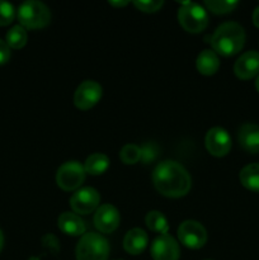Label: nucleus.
I'll return each instance as SVG.
<instances>
[{"instance_id": "21", "label": "nucleus", "mask_w": 259, "mask_h": 260, "mask_svg": "<svg viewBox=\"0 0 259 260\" xmlns=\"http://www.w3.org/2000/svg\"><path fill=\"white\" fill-rule=\"evenodd\" d=\"M145 222H146V226L150 230L154 231V233L161 234V235L168 234V230H169L167 218L159 211H150L146 215Z\"/></svg>"}, {"instance_id": "16", "label": "nucleus", "mask_w": 259, "mask_h": 260, "mask_svg": "<svg viewBox=\"0 0 259 260\" xmlns=\"http://www.w3.org/2000/svg\"><path fill=\"white\" fill-rule=\"evenodd\" d=\"M149 238L142 229H132L123 239V248L131 255H139L146 249Z\"/></svg>"}, {"instance_id": "19", "label": "nucleus", "mask_w": 259, "mask_h": 260, "mask_svg": "<svg viewBox=\"0 0 259 260\" xmlns=\"http://www.w3.org/2000/svg\"><path fill=\"white\" fill-rule=\"evenodd\" d=\"M108 168H109L108 156L104 154H101V152L91 154L90 156L85 160V164H84L85 173L90 175L103 174V173L107 172Z\"/></svg>"}, {"instance_id": "29", "label": "nucleus", "mask_w": 259, "mask_h": 260, "mask_svg": "<svg viewBox=\"0 0 259 260\" xmlns=\"http://www.w3.org/2000/svg\"><path fill=\"white\" fill-rule=\"evenodd\" d=\"M3 246H4V235H3L2 230H0V251L3 250Z\"/></svg>"}, {"instance_id": "6", "label": "nucleus", "mask_w": 259, "mask_h": 260, "mask_svg": "<svg viewBox=\"0 0 259 260\" xmlns=\"http://www.w3.org/2000/svg\"><path fill=\"white\" fill-rule=\"evenodd\" d=\"M85 169L79 161H66L56 173V183L65 192L79 189L85 180Z\"/></svg>"}, {"instance_id": "2", "label": "nucleus", "mask_w": 259, "mask_h": 260, "mask_svg": "<svg viewBox=\"0 0 259 260\" xmlns=\"http://www.w3.org/2000/svg\"><path fill=\"white\" fill-rule=\"evenodd\" d=\"M245 38V30L239 23L226 22L215 30L211 38V46L218 55L234 56L243 50Z\"/></svg>"}, {"instance_id": "4", "label": "nucleus", "mask_w": 259, "mask_h": 260, "mask_svg": "<svg viewBox=\"0 0 259 260\" xmlns=\"http://www.w3.org/2000/svg\"><path fill=\"white\" fill-rule=\"evenodd\" d=\"M18 20L25 29H40L50 23L51 12L43 3L28 0L18 8Z\"/></svg>"}, {"instance_id": "22", "label": "nucleus", "mask_w": 259, "mask_h": 260, "mask_svg": "<svg viewBox=\"0 0 259 260\" xmlns=\"http://www.w3.org/2000/svg\"><path fill=\"white\" fill-rule=\"evenodd\" d=\"M142 157V150L140 149L137 145L128 144L126 146L122 147L121 152H119V159L122 160V162L126 165H134L136 162L140 161V159Z\"/></svg>"}, {"instance_id": "24", "label": "nucleus", "mask_w": 259, "mask_h": 260, "mask_svg": "<svg viewBox=\"0 0 259 260\" xmlns=\"http://www.w3.org/2000/svg\"><path fill=\"white\" fill-rule=\"evenodd\" d=\"M15 18V9L10 3L0 0V27L10 24Z\"/></svg>"}, {"instance_id": "12", "label": "nucleus", "mask_w": 259, "mask_h": 260, "mask_svg": "<svg viewBox=\"0 0 259 260\" xmlns=\"http://www.w3.org/2000/svg\"><path fill=\"white\" fill-rule=\"evenodd\" d=\"M151 256L154 260H178L180 249L177 240L168 234L157 236L151 244Z\"/></svg>"}, {"instance_id": "5", "label": "nucleus", "mask_w": 259, "mask_h": 260, "mask_svg": "<svg viewBox=\"0 0 259 260\" xmlns=\"http://www.w3.org/2000/svg\"><path fill=\"white\" fill-rule=\"evenodd\" d=\"M178 10V20L184 30L189 33H201L207 28L208 14L207 10L196 3H182Z\"/></svg>"}, {"instance_id": "10", "label": "nucleus", "mask_w": 259, "mask_h": 260, "mask_svg": "<svg viewBox=\"0 0 259 260\" xmlns=\"http://www.w3.org/2000/svg\"><path fill=\"white\" fill-rule=\"evenodd\" d=\"M205 144L207 151L216 157H222L228 155L233 146L230 135L222 127H213L208 129Z\"/></svg>"}, {"instance_id": "7", "label": "nucleus", "mask_w": 259, "mask_h": 260, "mask_svg": "<svg viewBox=\"0 0 259 260\" xmlns=\"http://www.w3.org/2000/svg\"><path fill=\"white\" fill-rule=\"evenodd\" d=\"M178 239L188 249H201L207 243V231L202 223L195 220H187L178 228Z\"/></svg>"}, {"instance_id": "26", "label": "nucleus", "mask_w": 259, "mask_h": 260, "mask_svg": "<svg viewBox=\"0 0 259 260\" xmlns=\"http://www.w3.org/2000/svg\"><path fill=\"white\" fill-rule=\"evenodd\" d=\"M10 58V47L7 45V42L0 40V65H4L9 61Z\"/></svg>"}, {"instance_id": "14", "label": "nucleus", "mask_w": 259, "mask_h": 260, "mask_svg": "<svg viewBox=\"0 0 259 260\" xmlns=\"http://www.w3.org/2000/svg\"><path fill=\"white\" fill-rule=\"evenodd\" d=\"M239 145L241 149L250 154L259 152V126L254 123H245L240 127L238 134Z\"/></svg>"}, {"instance_id": "28", "label": "nucleus", "mask_w": 259, "mask_h": 260, "mask_svg": "<svg viewBox=\"0 0 259 260\" xmlns=\"http://www.w3.org/2000/svg\"><path fill=\"white\" fill-rule=\"evenodd\" d=\"M109 4H111L112 7L122 8V7H126V5H128L130 3L128 2H109Z\"/></svg>"}, {"instance_id": "3", "label": "nucleus", "mask_w": 259, "mask_h": 260, "mask_svg": "<svg viewBox=\"0 0 259 260\" xmlns=\"http://www.w3.org/2000/svg\"><path fill=\"white\" fill-rule=\"evenodd\" d=\"M76 260H108L109 244L96 233L84 234L75 249Z\"/></svg>"}, {"instance_id": "17", "label": "nucleus", "mask_w": 259, "mask_h": 260, "mask_svg": "<svg viewBox=\"0 0 259 260\" xmlns=\"http://www.w3.org/2000/svg\"><path fill=\"white\" fill-rule=\"evenodd\" d=\"M198 73L202 75L211 76L216 74L220 68V60H218L217 53L213 50H203L198 55L197 61H196Z\"/></svg>"}, {"instance_id": "25", "label": "nucleus", "mask_w": 259, "mask_h": 260, "mask_svg": "<svg viewBox=\"0 0 259 260\" xmlns=\"http://www.w3.org/2000/svg\"><path fill=\"white\" fill-rule=\"evenodd\" d=\"M164 2L161 0H150V2H134V5L144 13H155L160 10Z\"/></svg>"}, {"instance_id": "13", "label": "nucleus", "mask_w": 259, "mask_h": 260, "mask_svg": "<svg viewBox=\"0 0 259 260\" xmlns=\"http://www.w3.org/2000/svg\"><path fill=\"white\" fill-rule=\"evenodd\" d=\"M234 73L241 80H249L259 75V52L248 51L236 60Z\"/></svg>"}, {"instance_id": "8", "label": "nucleus", "mask_w": 259, "mask_h": 260, "mask_svg": "<svg viewBox=\"0 0 259 260\" xmlns=\"http://www.w3.org/2000/svg\"><path fill=\"white\" fill-rule=\"evenodd\" d=\"M101 203V196L98 190L91 187L78 189L70 198L71 210L76 215H89L98 210Z\"/></svg>"}, {"instance_id": "18", "label": "nucleus", "mask_w": 259, "mask_h": 260, "mask_svg": "<svg viewBox=\"0 0 259 260\" xmlns=\"http://www.w3.org/2000/svg\"><path fill=\"white\" fill-rule=\"evenodd\" d=\"M241 185L251 192L259 193V164L246 165L239 174Z\"/></svg>"}, {"instance_id": "11", "label": "nucleus", "mask_w": 259, "mask_h": 260, "mask_svg": "<svg viewBox=\"0 0 259 260\" xmlns=\"http://www.w3.org/2000/svg\"><path fill=\"white\" fill-rule=\"evenodd\" d=\"M121 222L118 210L112 205H102L94 215V226L102 234H112Z\"/></svg>"}, {"instance_id": "23", "label": "nucleus", "mask_w": 259, "mask_h": 260, "mask_svg": "<svg viewBox=\"0 0 259 260\" xmlns=\"http://www.w3.org/2000/svg\"><path fill=\"white\" fill-rule=\"evenodd\" d=\"M205 7L213 14H228L238 7V2H220V0H207Z\"/></svg>"}, {"instance_id": "9", "label": "nucleus", "mask_w": 259, "mask_h": 260, "mask_svg": "<svg viewBox=\"0 0 259 260\" xmlns=\"http://www.w3.org/2000/svg\"><path fill=\"white\" fill-rule=\"evenodd\" d=\"M102 98V86L94 80H85L78 86L74 94V103L76 108L88 111L93 108Z\"/></svg>"}, {"instance_id": "27", "label": "nucleus", "mask_w": 259, "mask_h": 260, "mask_svg": "<svg viewBox=\"0 0 259 260\" xmlns=\"http://www.w3.org/2000/svg\"><path fill=\"white\" fill-rule=\"evenodd\" d=\"M253 23L256 28H259V7H256L253 12Z\"/></svg>"}, {"instance_id": "20", "label": "nucleus", "mask_w": 259, "mask_h": 260, "mask_svg": "<svg viewBox=\"0 0 259 260\" xmlns=\"http://www.w3.org/2000/svg\"><path fill=\"white\" fill-rule=\"evenodd\" d=\"M28 40V35L25 28H23L22 25H14L13 28H10L7 33V37H5V42L9 46L10 48H14V50H20L25 46Z\"/></svg>"}, {"instance_id": "30", "label": "nucleus", "mask_w": 259, "mask_h": 260, "mask_svg": "<svg viewBox=\"0 0 259 260\" xmlns=\"http://www.w3.org/2000/svg\"><path fill=\"white\" fill-rule=\"evenodd\" d=\"M255 88H256V90L259 91V75L256 76V80H255Z\"/></svg>"}, {"instance_id": "15", "label": "nucleus", "mask_w": 259, "mask_h": 260, "mask_svg": "<svg viewBox=\"0 0 259 260\" xmlns=\"http://www.w3.org/2000/svg\"><path fill=\"white\" fill-rule=\"evenodd\" d=\"M57 226L63 234L69 236H83L85 234V222L80 216L74 212L61 213L57 220Z\"/></svg>"}, {"instance_id": "1", "label": "nucleus", "mask_w": 259, "mask_h": 260, "mask_svg": "<svg viewBox=\"0 0 259 260\" xmlns=\"http://www.w3.org/2000/svg\"><path fill=\"white\" fill-rule=\"evenodd\" d=\"M152 183L160 194L168 198L184 197L192 187V179L185 168L174 160H165L152 172Z\"/></svg>"}]
</instances>
